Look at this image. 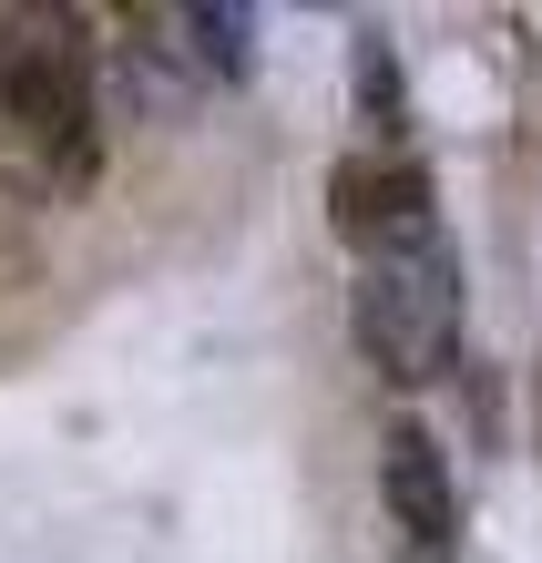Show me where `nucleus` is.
Listing matches in <instances>:
<instances>
[{
    "label": "nucleus",
    "mask_w": 542,
    "mask_h": 563,
    "mask_svg": "<svg viewBox=\"0 0 542 563\" xmlns=\"http://www.w3.org/2000/svg\"><path fill=\"white\" fill-rule=\"evenodd\" d=\"M175 31H185V52L206 62V73H246V11H175Z\"/></svg>",
    "instance_id": "nucleus-5"
},
{
    "label": "nucleus",
    "mask_w": 542,
    "mask_h": 563,
    "mask_svg": "<svg viewBox=\"0 0 542 563\" xmlns=\"http://www.w3.org/2000/svg\"><path fill=\"white\" fill-rule=\"evenodd\" d=\"M349 328L368 349V369L399 389H430L461 358V256L410 246V256H368L349 287Z\"/></svg>",
    "instance_id": "nucleus-2"
},
{
    "label": "nucleus",
    "mask_w": 542,
    "mask_h": 563,
    "mask_svg": "<svg viewBox=\"0 0 542 563\" xmlns=\"http://www.w3.org/2000/svg\"><path fill=\"white\" fill-rule=\"evenodd\" d=\"M358 103L379 113V134L399 123V52L379 42V31H358Z\"/></svg>",
    "instance_id": "nucleus-6"
},
{
    "label": "nucleus",
    "mask_w": 542,
    "mask_h": 563,
    "mask_svg": "<svg viewBox=\"0 0 542 563\" xmlns=\"http://www.w3.org/2000/svg\"><path fill=\"white\" fill-rule=\"evenodd\" d=\"M0 113L21 123L62 185H92V42L73 11H0Z\"/></svg>",
    "instance_id": "nucleus-1"
},
{
    "label": "nucleus",
    "mask_w": 542,
    "mask_h": 563,
    "mask_svg": "<svg viewBox=\"0 0 542 563\" xmlns=\"http://www.w3.org/2000/svg\"><path fill=\"white\" fill-rule=\"evenodd\" d=\"M328 225L368 256H410V246H440V216H430V185L420 164H389V154H349L328 175Z\"/></svg>",
    "instance_id": "nucleus-3"
},
{
    "label": "nucleus",
    "mask_w": 542,
    "mask_h": 563,
    "mask_svg": "<svg viewBox=\"0 0 542 563\" xmlns=\"http://www.w3.org/2000/svg\"><path fill=\"white\" fill-rule=\"evenodd\" d=\"M379 492H389V522H399L420 553L451 543V522H461V503H451V461H440V441H430L420 420H389V441H379Z\"/></svg>",
    "instance_id": "nucleus-4"
}]
</instances>
